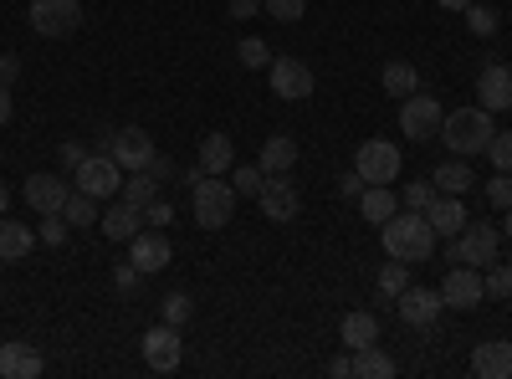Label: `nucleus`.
<instances>
[{
    "label": "nucleus",
    "mask_w": 512,
    "mask_h": 379,
    "mask_svg": "<svg viewBox=\"0 0 512 379\" xmlns=\"http://www.w3.org/2000/svg\"><path fill=\"white\" fill-rule=\"evenodd\" d=\"M139 354H144V364H149L154 374H169V369H180V359H185L180 328H175V323H159V328H149L144 339H139Z\"/></svg>",
    "instance_id": "nucleus-10"
},
{
    "label": "nucleus",
    "mask_w": 512,
    "mask_h": 379,
    "mask_svg": "<svg viewBox=\"0 0 512 379\" xmlns=\"http://www.w3.org/2000/svg\"><path fill=\"white\" fill-rule=\"evenodd\" d=\"M487 154H492V164H497V170H507V175H512V129H502V134H492V144H487Z\"/></svg>",
    "instance_id": "nucleus-41"
},
{
    "label": "nucleus",
    "mask_w": 512,
    "mask_h": 379,
    "mask_svg": "<svg viewBox=\"0 0 512 379\" xmlns=\"http://www.w3.org/2000/svg\"><path fill=\"white\" fill-rule=\"evenodd\" d=\"M482 287H487V298H512V262H492Z\"/></svg>",
    "instance_id": "nucleus-37"
},
{
    "label": "nucleus",
    "mask_w": 512,
    "mask_h": 379,
    "mask_svg": "<svg viewBox=\"0 0 512 379\" xmlns=\"http://www.w3.org/2000/svg\"><path fill=\"white\" fill-rule=\"evenodd\" d=\"M256 205H262L267 221H297V210H303V195H297V185L287 175H267L262 195H256Z\"/></svg>",
    "instance_id": "nucleus-12"
},
{
    "label": "nucleus",
    "mask_w": 512,
    "mask_h": 379,
    "mask_svg": "<svg viewBox=\"0 0 512 379\" xmlns=\"http://www.w3.org/2000/svg\"><path fill=\"white\" fill-rule=\"evenodd\" d=\"M11 210V190H6V180H0V216Z\"/></svg>",
    "instance_id": "nucleus-53"
},
{
    "label": "nucleus",
    "mask_w": 512,
    "mask_h": 379,
    "mask_svg": "<svg viewBox=\"0 0 512 379\" xmlns=\"http://www.w3.org/2000/svg\"><path fill=\"white\" fill-rule=\"evenodd\" d=\"M497 251H502V236H497V226H487V221H466L456 236H451V262H461V267H492L497 262Z\"/></svg>",
    "instance_id": "nucleus-4"
},
{
    "label": "nucleus",
    "mask_w": 512,
    "mask_h": 379,
    "mask_svg": "<svg viewBox=\"0 0 512 379\" xmlns=\"http://www.w3.org/2000/svg\"><path fill=\"white\" fill-rule=\"evenodd\" d=\"M472 180H477V175L466 170V159H456V154H451L446 164H436V175H431V185H436L441 195H466V190H472Z\"/></svg>",
    "instance_id": "nucleus-27"
},
{
    "label": "nucleus",
    "mask_w": 512,
    "mask_h": 379,
    "mask_svg": "<svg viewBox=\"0 0 512 379\" xmlns=\"http://www.w3.org/2000/svg\"><path fill=\"white\" fill-rule=\"evenodd\" d=\"M338 344H344L349 354H359V349H369V344H379V318L374 313H344V323H338Z\"/></svg>",
    "instance_id": "nucleus-22"
},
{
    "label": "nucleus",
    "mask_w": 512,
    "mask_h": 379,
    "mask_svg": "<svg viewBox=\"0 0 512 379\" xmlns=\"http://www.w3.org/2000/svg\"><path fill=\"white\" fill-rule=\"evenodd\" d=\"M354 374H359V379H395V359L384 354L379 344H369V349L354 354Z\"/></svg>",
    "instance_id": "nucleus-29"
},
{
    "label": "nucleus",
    "mask_w": 512,
    "mask_h": 379,
    "mask_svg": "<svg viewBox=\"0 0 512 379\" xmlns=\"http://www.w3.org/2000/svg\"><path fill=\"white\" fill-rule=\"evenodd\" d=\"M477 98L487 113H507L512 108V67L507 62H487L477 72Z\"/></svg>",
    "instance_id": "nucleus-16"
},
{
    "label": "nucleus",
    "mask_w": 512,
    "mask_h": 379,
    "mask_svg": "<svg viewBox=\"0 0 512 379\" xmlns=\"http://www.w3.org/2000/svg\"><path fill=\"white\" fill-rule=\"evenodd\" d=\"M236 57H241V67H251V72H256V67H272V47H267L262 36H246L241 47H236Z\"/></svg>",
    "instance_id": "nucleus-35"
},
{
    "label": "nucleus",
    "mask_w": 512,
    "mask_h": 379,
    "mask_svg": "<svg viewBox=\"0 0 512 379\" xmlns=\"http://www.w3.org/2000/svg\"><path fill=\"white\" fill-rule=\"evenodd\" d=\"M400 144H390V139H364L359 144V154H354V170L369 180V185H390V180H400Z\"/></svg>",
    "instance_id": "nucleus-7"
},
{
    "label": "nucleus",
    "mask_w": 512,
    "mask_h": 379,
    "mask_svg": "<svg viewBox=\"0 0 512 379\" xmlns=\"http://www.w3.org/2000/svg\"><path fill=\"white\" fill-rule=\"evenodd\" d=\"M36 246V231L26 221H6L0 216V262H26Z\"/></svg>",
    "instance_id": "nucleus-25"
},
{
    "label": "nucleus",
    "mask_w": 512,
    "mask_h": 379,
    "mask_svg": "<svg viewBox=\"0 0 512 379\" xmlns=\"http://www.w3.org/2000/svg\"><path fill=\"white\" fill-rule=\"evenodd\" d=\"M425 221H431V231L436 236H456L466 221H472V216H466V195H436V205L431 210H425Z\"/></svg>",
    "instance_id": "nucleus-20"
},
{
    "label": "nucleus",
    "mask_w": 512,
    "mask_h": 379,
    "mask_svg": "<svg viewBox=\"0 0 512 379\" xmlns=\"http://www.w3.org/2000/svg\"><path fill=\"white\" fill-rule=\"evenodd\" d=\"M492 134H497V123H492V113L477 103V108H456V113H446V123H441V134H436V139H441L456 159H472V154H487Z\"/></svg>",
    "instance_id": "nucleus-2"
},
{
    "label": "nucleus",
    "mask_w": 512,
    "mask_h": 379,
    "mask_svg": "<svg viewBox=\"0 0 512 379\" xmlns=\"http://www.w3.org/2000/svg\"><path fill=\"white\" fill-rule=\"evenodd\" d=\"M441 308H446V303H441V287H415V282H410L400 298H395V313H400L410 328H431V323L441 318Z\"/></svg>",
    "instance_id": "nucleus-11"
},
{
    "label": "nucleus",
    "mask_w": 512,
    "mask_h": 379,
    "mask_svg": "<svg viewBox=\"0 0 512 379\" xmlns=\"http://www.w3.org/2000/svg\"><path fill=\"white\" fill-rule=\"evenodd\" d=\"M11 113H16V103H11V88H6V82H0V129H6V123H11Z\"/></svg>",
    "instance_id": "nucleus-51"
},
{
    "label": "nucleus",
    "mask_w": 512,
    "mask_h": 379,
    "mask_svg": "<svg viewBox=\"0 0 512 379\" xmlns=\"http://www.w3.org/2000/svg\"><path fill=\"white\" fill-rule=\"evenodd\" d=\"M482 298H487V287H482V272H477V267H461V262H456V267L446 272V282H441V303H446V308H477Z\"/></svg>",
    "instance_id": "nucleus-14"
},
{
    "label": "nucleus",
    "mask_w": 512,
    "mask_h": 379,
    "mask_svg": "<svg viewBox=\"0 0 512 379\" xmlns=\"http://www.w3.org/2000/svg\"><path fill=\"white\" fill-rule=\"evenodd\" d=\"M256 164H262V175H287L297 164V139L292 134H272L262 149H256Z\"/></svg>",
    "instance_id": "nucleus-24"
},
{
    "label": "nucleus",
    "mask_w": 512,
    "mask_h": 379,
    "mask_svg": "<svg viewBox=\"0 0 512 379\" xmlns=\"http://www.w3.org/2000/svg\"><path fill=\"white\" fill-rule=\"evenodd\" d=\"M62 216H67V226H93V221H98V200H93L88 190L72 185V195H67V205H62Z\"/></svg>",
    "instance_id": "nucleus-31"
},
{
    "label": "nucleus",
    "mask_w": 512,
    "mask_h": 379,
    "mask_svg": "<svg viewBox=\"0 0 512 379\" xmlns=\"http://www.w3.org/2000/svg\"><path fill=\"white\" fill-rule=\"evenodd\" d=\"M364 190H369V180H364L359 170H354V175H344V180H338V195H349V200H359Z\"/></svg>",
    "instance_id": "nucleus-46"
},
{
    "label": "nucleus",
    "mask_w": 512,
    "mask_h": 379,
    "mask_svg": "<svg viewBox=\"0 0 512 379\" xmlns=\"http://www.w3.org/2000/svg\"><path fill=\"white\" fill-rule=\"evenodd\" d=\"M318 88V77L308 62H297V57H272V93L282 103H308Z\"/></svg>",
    "instance_id": "nucleus-9"
},
{
    "label": "nucleus",
    "mask_w": 512,
    "mask_h": 379,
    "mask_svg": "<svg viewBox=\"0 0 512 379\" xmlns=\"http://www.w3.org/2000/svg\"><path fill=\"white\" fill-rule=\"evenodd\" d=\"M461 16H466V31H472V36H492V31H497V11L477 6V0H472V6H466Z\"/></svg>",
    "instance_id": "nucleus-39"
},
{
    "label": "nucleus",
    "mask_w": 512,
    "mask_h": 379,
    "mask_svg": "<svg viewBox=\"0 0 512 379\" xmlns=\"http://www.w3.org/2000/svg\"><path fill=\"white\" fill-rule=\"evenodd\" d=\"M236 21H246V16H256V11H262V0H231V6H226Z\"/></svg>",
    "instance_id": "nucleus-49"
},
{
    "label": "nucleus",
    "mask_w": 512,
    "mask_h": 379,
    "mask_svg": "<svg viewBox=\"0 0 512 379\" xmlns=\"http://www.w3.org/2000/svg\"><path fill=\"white\" fill-rule=\"evenodd\" d=\"M328 374H333V379H349V374H354V354H338V359L328 364Z\"/></svg>",
    "instance_id": "nucleus-50"
},
{
    "label": "nucleus",
    "mask_w": 512,
    "mask_h": 379,
    "mask_svg": "<svg viewBox=\"0 0 512 379\" xmlns=\"http://www.w3.org/2000/svg\"><path fill=\"white\" fill-rule=\"evenodd\" d=\"M144 216H149V226H164V221H169V216H175V210H169V200H164V195H159V200H154V205H149V210H144Z\"/></svg>",
    "instance_id": "nucleus-47"
},
{
    "label": "nucleus",
    "mask_w": 512,
    "mask_h": 379,
    "mask_svg": "<svg viewBox=\"0 0 512 379\" xmlns=\"http://www.w3.org/2000/svg\"><path fill=\"white\" fill-rule=\"evenodd\" d=\"M195 164H200L205 175H231V164H236V144H231L221 129H216V134H205V139H200V159H195Z\"/></svg>",
    "instance_id": "nucleus-23"
},
{
    "label": "nucleus",
    "mask_w": 512,
    "mask_h": 379,
    "mask_svg": "<svg viewBox=\"0 0 512 379\" xmlns=\"http://www.w3.org/2000/svg\"><path fill=\"white\" fill-rule=\"evenodd\" d=\"M502 231H507V236H512V205H507V216H502Z\"/></svg>",
    "instance_id": "nucleus-54"
},
{
    "label": "nucleus",
    "mask_w": 512,
    "mask_h": 379,
    "mask_svg": "<svg viewBox=\"0 0 512 379\" xmlns=\"http://www.w3.org/2000/svg\"><path fill=\"white\" fill-rule=\"evenodd\" d=\"M139 221H144V210H139V205H128L123 195L98 216V226H103L108 241H134V236H139Z\"/></svg>",
    "instance_id": "nucleus-19"
},
{
    "label": "nucleus",
    "mask_w": 512,
    "mask_h": 379,
    "mask_svg": "<svg viewBox=\"0 0 512 379\" xmlns=\"http://www.w3.org/2000/svg\"><path fill=\"white\" fill-rule=\"evenodd\" d=\"M405 287H410V262H395L390 257V262L379 267V292H384V298H400Z\"/></svg>",
    "instance_id": "nucleus-32"
},
{
    "label": "nucleus",
    "mask_w": 512,
    "mask_h": 379,
    "mask_svg": "<svg viewBox=\"0 0 512 379\" xmlns=\"http://www.w3.org/2000/svg\"><path fill=\"white\" fill-rule=\"evenodd\" d=\"M379 241H384V251H390L395 262H425L441 236L431 231V221H425L420 210H405V216L395 210V216L379 226Z\"/></svg>",
    "instance_id": "nucleus-1"
},
{
    "label": "nucleus",
    "mask_w": 512,
    "mask_h": 379,
    "mask_svg": "<svg viewBox=\"0 0 512 379\" xmlns=\"http://www.w3.org/2000/svg\"><path fill=\"white\" fill-rule=\"evenodd\" d=\"M436 6H441V11H466L472 0H436Z\"/></svg>",
    "instance_id": "nucleus-52"
},
{
    "label": "nucleus",
    "mask_w": 512,
    "mask_h": 379,
    "mask_svg": "<svg viewBox=\"0 0 512 379\" xmlns=\"http://www.w3.org/2000/svg\"><path fill=\"white\" fill-rule=\"evenodd\" d=\"M507 262H512V251H507Z\"/></svg>",
    "instance_id": "nucleus-55"
},
{
    "label": "nucleus",
    "mask_w": 512,
    "mask_h": 379,
    "mask_svg": "<svg viewBox=\"0 0 512 379\" xmlns=\"http://www.w3.org/2000/svg\"><path fill=\"white\" fill-rule=\"evenodd\" d=\"M359 210H364V221H374V226H384L400 210V195L390 190V185H369L364 195H359Z\"/></svg>",
    "instance_id": "nucleus-26"
},
{
    "label": "nucleus",
    "mask_w": 512,
    "mask_h": 379,
    "mask_svg": "<svg viewBox=\"0 0 512 379\" xmlns=\"http://www.w3.org/2000/svg\"><path fill=\"white\" fill-rule=\"evenodd\" d=\"M67 195H72V185L62 180V175H26V205L36 210V216H57V210L67 205Z\"/></svg>",
    "instance_id": "nucleus-15"
},
{
    "label": "nucleus",
    "mask_w": 512,
    "mask_h": 379,
    "mask_svg": "<svg viewBox=\"0 0 512 379\" xmlns=\"http://www.w3.org/2000/svg\"><path fill=\"white\" fill-rule=\"evenodd\" d=\"M190 318H195V298H190V292H169V298H164V323L185 328Z\"/></svg>",
    "instance_id": "nucleus-36"
},
{
    "label": "nucleus",
    "mask_w": 512,
    "mask_h": 379,
    "mask_svg": "<svg viewBox=\"0 0 512 379\" xmlns=\"http://www.w3.org/2000/svg\"><path fill=\"white\" fill-rule=\"evenodd\" d=\"M436 195H441V190H436L431 180H415V185H405V190H400V200H405V210H420V216H425V210H431V205H436Z\"/></svg>",
    "instance_id": "nucleus-34"
},
{
    "label": "nucleus",
    "mask_w": 512,
    "mask_h": 379,
    "mask_svg": "<svg viewBox=\"0 0 512 379\" xmlns=\"http://www.w3.org/2000/svg\"><path fill=\"white\" fill-rule=\"evenodd\" d=\"M82 159H88V149H82L77 139H67V144H62V170L72 175V170H77V164H82Z\"/></svg>",
    "instance_id": "nucleus-44"
},
{
    "label": "nucleus",
    "mask_w": 512,
    "mask_h": 379,
    "mask_svg": "<svg viewBox=\"0 0 512 379\" xmlns=\"http://www.w3.org/2000/svg\"><path fill=\"white\" fill-rule=\"evenodd\" d=\"M72 185L88 190L93 200H113V195L123 190V164H118L108 149H98V154L88 149V159H82L77 170H72Z\"/></svg>",
    "instance_id": "nucleus-5"
},
{
    "label": "nucleus",
    "mask_w": 512,
    "mask_h": 379,
    "mask_svg": "<svg viewBox=\"0 0 512 379\" xmlns=\"http://www.w3.org/2000/svg\"><path fill=\"white\" fill-rule=\"evenodd\" d=\"M128 262H134L144 277H149V272H164L169 262H175V246H169V236H164L159 226H154V231H139V236H134V257H128Z\"/></svg>",
    "instance_id": "nucleus-17"
},
{
    "label": "nucleus",
    "mask_w": 512,
    "mask_h": 379,
    "mask_svg": "<svg viewBox=\"0 0 512 379\" xmlns=\"http://www.w3.org/2000/svg\"><path fill=\"white\" fill-rule=\"evenodd\" d=\"M108 154L123 164V175H134V170H144V164H149L159 149H154V139H149L144 129H113V139H108Z\"/></svg>",
    "instance_id": "nucleus-13"
},
{
    "label": "nucleus",
    "mask_w": 512,
    "mask_h": 379,
    "mask_svg": "<svg viewBox=\"0 0 512 379\" xmlns=\"http://www.w3.org/2000/svg\"><path fill=\"white\" fill-rule=\"evenodd\" d=\"M113 282L128 292V287H139V282H144V272H139L134 262H123V267H113Z\"/></svg>",
    "instance_id": "nucleus-45"
},
{
    "label": "nucleus",
    "mask_w": 512,
    "mask_h": 379,
    "mask_svg": "<svg viewBox=\"0 0 512 379\" xmlns=\"http://www.w3.org/2000/svg\"><path fill=\"white\" fill-rule=\"evenodd\" d=\"M441 123H446V108H441L436 98L410 93V98L400 103V134H405V139H415V144L436 139V134H441Z\"/></svg>",
    "instance_id": "nucleus-8"
},
{
    "label": "nucleus",
    "mask_w": 512,
    "mask_h": 379,
    "mask_svg": "<svg viewBox=\"0 0 512 379\" xmlns=\"http://www.w3.org/2000/svg\"><path fill=\"white\" fill-rule=\"evenodd\" d=\"M144 170L159 180V185H169V180H180V170H175V159H169V154H154L149 164H144Z\"/></svg>",
    "instance_id": "nucleus-43"
},
{
    "label": "nucleus",
    "mask_w": 512,
    "mask_h": 379,
    "mask_svg": "<svg viewBox=\"0 0 512 379\" xmlns=\"http://www.w3.org/2000/svg\"><path fill=\"white\" fill-rule=\"evenodd\" d=\"M231 185H236V195H262V185H267V175H262V164H231Z\"/></svg>",
    "instance_id": "nucleus-33"
},
{
    "label": "nucleus",
    "mask_w": 512,
    "mask_h": 379,
    "mask_svg": "<svg viewBox=\"0 0 512 379\" xmlns=\"http://www.w3.org/2000/svg\"><path fill=\"white\" fill-rule=\"evenodd\" d=\"M16 77H21V62H16V52H6V57H0V82H6V88H11Z\"/></svg>",
    "instance_id": "nucleus-48"
},
{
    "label": "nucleus",
    "mask_w": 512,
    "mask_h": 379,
    "mask_svg": "<svg viewBox=\"0 0 512 379\" xmlns=\"http://www.w3.org/2000/svg\"><path fill=\"white\" fill-rule=\"evenodd\" d=\"M67 216L57 210V216H41V231H36V241H47V246H67Z\"/></svg>",
    "instance_id": "nucleus-40"
},
{
    "label": "nucleus",
    "mask_w": 512,
    "mask_h": 379,
    "mask_svg": "<svg viewBox=\"0 0 512 379\" xmlns=\"http://www.w3.org/2000/svg\"><path fill=\"white\" fill-rule=\"evenodd\" d=\"M262 11H267L272 21L292 26V21H303V11H308V0H262Z\"/></svg>",
    "instance_id": "nucleus-38"
},
{
    "label": "nucleus",
    "mask_w": 512,
    "mask_h": 379,
    "mask_svg": "<svg viewBox=\"0 0 512 379\" xmlns=\"http://www.w3.org/2000/svg\"><path fill=\"white\" fill-rule=\"evenodd\" d=\"M31 31L47 36V41H62L82 26V0H31Z\"/></svg>",
    "instance_id": "nucleus-6"
},
{
    "label": "nucleus",
    "mask_w": 512,
    "mask_h": 379,
    "mask_svg": "<svg viewBox=\"0 0 512 379\" xmlns=\"http://www.w3.org/2000/svg\"><path fill=\"white\" fill-rule=\"evenodd\" d=\"M379 88L390 93V98H410V93H420V72H415L410 62H384Z\"/></svg>",
    "instance_id": "nucleus-28"
},
{
    "label": "nucleus",
    "mask_w": 512,
    "mask_h": 379,
    "mask_svg": "<svg viewBox=\"0 0 512 379\" xmlns=\"http://www.w3.org/2000/svg\"><path fill=\"white\" fill-rule=\"evenodd\" d=\"M487 200H492L497 210L512 205V175H507V170H497V180H487Z\"/></svg>",
    "instance_id": "nucleus-42"
},
{
    "label": "nucleus",
    "mask_w": 512,
    "mask_h": 379,
    "mask_svg": "<svg viewBox=\"0 0 512 379\" xmlns=\"http://www.w3.org/2000/svg\"><path fill=\"white\" fill-rule=\"evenodd\" d=\"M41 369H47V359L36 344H0V379H41Z\"/></svg>",
    "instance_id": "nucleus-18"
},
{
    "label": "nucleus",
    "mask_w": 512,
    "mask_h": 379,
    "mask_svg": "<svg viewBox=\"0 0 512 379\" xmlns=\"http://www.w3.org/2000/svg\"><path fill=\"white\" fill-rule=\"evenodd\" d=\"M190 205H195V226L221 231V226H231V216H236V185H231L226 175H205V180L190 190Z\"/></svg>",
    "instance_id": "nucleus-3"
},
{
    "label": "nucleus",
    "mask_w": 512,
    "mask_h": 379,
    "mask_svg": "<svg viewBox=\"0 0 512 379\" xmlns=\"http://www.w3.org/2000/svg\"><path fill=\"white\" fill-rule=\"evenodd\" d=\"M159 190H164V185H159V180H154L149 170H134V180H123V190H118V195H123L128 205H139V210H149V205L159 200Z\"/></svg>",
    "instance_id": "nucleus-30"
},
{
    "label": "nucleus",
    "mask_w": 512,
    "mask_h": 379,
    "mask_svg": "<svg viewBox=\"0 0 512 379\" xmlns=\"http://www.w3.org/2000/svg\"><path fill=\"white\" fill-rule=\"evenodd\" d=\"M472 374L477 379H507L512 374V344H502V339L477 344L472 349Z\"/></svg>",
    "instance_id": "nucleus-21"
}]
</instances>
